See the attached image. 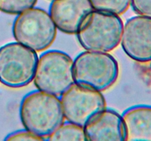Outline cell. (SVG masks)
I'll list each match as a JSON object with an SVG mask.
<instances>
[{"instance_id":"4fadbf2b","label":"cell","mask_w":151,"mask_h":141,"mask_svg":"<svg viewBox=\"0 0 151 141\" xmlns=\"http://www.w3.org/2000/svg\"><path fill=\"white\" fill-rule=\"evenodd\" d=\"M94 10L120 16L131 6V0H89Z\"/></svg>"},{"instance_id":"3957f363","label":"cell","mask_w":151,"mask_h":141,"mask_svg":"<svg viewBox=\"0 0 151 141\" xmlns=\"http://www.w3.org/2000/svg\"><path fill=\"white\" fill-rule=\"evenodd\" d=\"M75 83L95 90H106L118 79L119 66L108 52L86 51L73 61Z\"/></svg>"},{"instance_id":"30bf717a","label":"cell","mask_w":151,"mask_h":141,"mask_svg":"<svg viewBox=\"0 0 151 141\" xmlns=\"http://www.w3.org/2000/svg\"><path fill=\"white\" fill-rule=\"evenodd\" d=\"M87 140H125V129L122 115L114 110L104 109L84 126Z\"/></svg>"},{"instance_id":"9a60e30c","label":"cell","mask_w":151,"mask_h":141,"mask_svg":"<svg viewBox=\"0 0 151 141\" xmlns=\"http://www.w3.org/2000/svg\"><path fill=\"white\" fill-rule=\"evenodd\" d=\"M4 140H43L44 139L25 129V130H19L9 134L4 138Z\"/></svg>"},{"instance_id":"8992f818","label":"cell","mask_w":151,"mask_h":141,"mask_svg":"<svg viewBox=\"0 0 151 141\" xmlns=\"http://www.w3.org/2000/svg\"><path fill=\"white\" fill-rule=\"evenodd\" d=\"M38 60L36 51L18 42L0 47V82L21 88L33 81Z\"/></svg>"},{"instance_id":"7a4b0ae2","label":"cell","mask_w":151,"mask_h":141,"mask_svg":"<svg viewBox=\"0 0 151 141\" xmlns=\"http://www.w3.org/2000/svg\"><path fill=\"white\" fill-rule=\"evenodd\" d=\"M122 29L119 16L94 10L83 21L76 35L86 51L110 52L120 43Z\"/></svg>"},{"instance_id":"5b68a950","label":"cell","mask_w":151,"mask_h":141,"mask_svg":"<svg viewBox=\"0 0 151 141\" xmlns=\"http://www.w3.org/2000/svg\"><path fill=\"white\" fill-rule=\"evenodd\" d=\"M33 81L38 90L60 96L75 84L73 60L58 50L44 52L38 57Z\"/></svg>"},{"instance_id":"7c38bea8","label":"cell","mask_w":151,"mask_h":141,"mask_svg":"<svg viewBox=\"0 0 151 141\" xmlns=\"http://www.w3.org/2000/svg\"><path fill=\"white\" fill-rule=\"evenodd\" d=\"M49 140H87L83 126L75 123H63L47 137Z\"/></svg>"},{"instance_id":"ba28073f","label":"cell","mask_w":151,"mask_h":141,"mask_svg":"<svg viewBox=\"0 0 151 141\" xmlns=\"http://www.w3.org/2000/svg\"><path fill=\"white\" fill-rule=\"evenodd\" d=\"M120 43L132 60L151 62V17L138 15L128 19L123 24Z\"/></svg>"},{"instance_id":"5bb4252c","label":"cell","mask_w":151,"mask_h":141,"mask_svg":"<svg viewBox=\"0 0 151 141\" xmlns=\"http://www.w3.org/2000/svg\"><path fill=\"white\" fill-rule=\"evenodd\" d=\"M38 0H0V11L18 15L35 7Z\"/></svg>"},{"instance_id":"277c9868","label":"cell","mask_w":151,"mask_h":141,"mask_svg":"<svg viewBox=\"0 0 151 141\" xmlns=\"http://www.w3.org/2000/svg\"><path fill=\"white\" fill-rule=\"evenodd\" d=\"M13 35L16 42L39 52L53 43L57 28L48 12L33 7L18 14Z\"/></svg>"},{"instance_id":"52a82bcc","label":"cell","mask_w":151,"mask_h":141,"mask_svg":"<svg viewBox=\"0 0 151 141\" xmlns=\"http://www.w3.org/2000/svg\"><path fill=\"white\" fill-rule=\"evenodd\" d=\"M60 96L65 118L83 127L106 107L105 97L100 91L76 83L69 87Z\"/></svg>"},{"instance_id":"2e32d148","label":"cell","mask_w":151,"mask_h":141,"mask_svg":"<svg viewBox=\"0 0 151 141\" xmlns=\"http://www.w3.org/2000/svg\"><path fill=\"white\" fill-rule=\"evenodd\" d=\"M131 6L138 15L151 17V0H131Z\"/></svg>"},{"instance_id":"6da1fadb","label":"cell","mask_w":151,"mask_h":141,"mask_svg":"<svg viewBox=\"0 0 151 141\" xmlns=\"http://www.w3.org/2000/svg\"><path fill=\"white\" fill-rule=\"evenodd\" d=\"M20 118L25 129L45 139L64 122L65 117L58 96L38 90L23 98Z\"/></svg>"},{"instance_id":"8fae6325","label":"cell","mask_w":151,"mask_h":141,"mask_svg":"<svg viewBox=\"0 0 151 141\" xmlns=\"http://www.w3.org/2000/svg\"><path fill=\"white\" fill-rule=\"evenodd\" d=\"M125 129V140L151 141V106L131 107L122 115Z\"/></svg>"},{"instance_id":"9c48e42d","label":"cell","mask_w":151,"mask_h":141,"mask_svg":"<svg viewBox=\"0 0 151 141\" xmlns=\"http://www.w3.org/2000/svg\"><path fill=\"white\" fill-rule=\"evenodd\" d=\"M92 10L89 0H52L49 13L57 29L76 35L83 21Z\"/></svg>"}]
</instances>
